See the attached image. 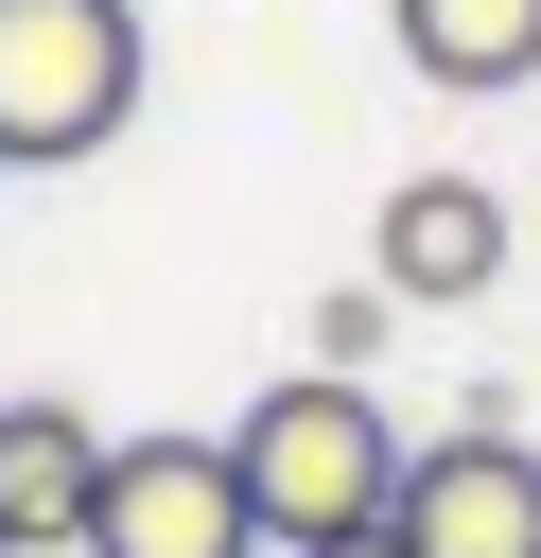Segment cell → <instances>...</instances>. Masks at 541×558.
<instances>
[{
	"label": "cell",
	"instance_id": "10",
	"mask_svg": "<svg viewBox=\"0 0 541 558\" xmlns=\"http://www.w3.org/2000/svg\"><path fill=\"white\" fill-rule=\"evenodd\" d=\"M0 558H17V541H0Z\"/></svg>",
	"mask_w": 541,
	"mask_h": 558
},
{
	"label": "cell",
	"instance_id": "2",
	"mask_svg": "<svg viewBox=\"0 0 541 558\" xmlns=\"http://www.w3.org/2000/svg\"><path fill=\"white\" fill-rule=\"evenodd\" d=\"M140 122V0H0V174L105 157Z\"/></svg>",
	"mask_w": 541,
	"mask_h": 558
},
{
	"label": "cell",
	"instance_id": "3",
	"mask_svg": "<svg viewBox=\"0 0 541 558\" xmlns=\"http://www.w3.org/2000/svg\"><path fill=\"white\" fill-rule=\"evenodd\" d=\"M384 541H401V558H541V436H506V418L471 401L454 436L401 453Z\"/></svg>",
	"mask_w": 541,
	"mask_h": 558
},
{
	"label": "cell",
	"instance_id": "8",
	"mask_svg": "<svg viewBox=\"0 0 541 558\" xmlns=\"http://www.w3.org/2000/svg\"><path fill=\"white\" fill-rule=\"evenodd\" d=\"M384 331H401V296H384V279L314 296V366H349V384H366V349H384Z\"/></svg>",
	"mask_w": 541,
	"mask_h": 558
},
{
	"label": "cell",
	"instance_id": "9",
	"mask_svg": "<svg viewBox=\"0 0 541 558\" xmlns=\"http://www.w3.org/2000/svg\"><path fill=\"white\" fill-rule=\"evenodd\" d=\"M314 558H401V541H384V523H366V541H314Z\"/></svg>",
	"mask_w": 541,
	"mask_h": 558
},
{
	"label": "cell",
	"instance_id": "1",
	"mask_svg": "<svg viewBox=\"0 0 541 558\" xmlns=\"http://www.w3.org/2000/svg\"><path fill=\"white\" fill-rule=\"evenodd\" d=\"M401 418H384V384H349V366H279L244 418H227V471H244V523H262V558H314V541H366L384 523V488H401Z\"/></svg>",
	"mask_w": 541,
	"mask_h": 558
},
{
	"label": "cell",
	"instance_id": "7",
	"mask_svg": "<svg viewBox=\"0 0 541 558\" xmlns=\"http://www.w3.org/2000/svg\"><path fill=\"white\" fill-rule=\"evenodd\" d=\"M384 35H401V70L454 87V105L541 87V0H384Z\"/></svg>",
	"mask_w": 541,
	"mask_h": 558
},
{
	"label": "cell",
	"instance_id": "6",
	"mask_svg": "<svg viewBox=\"0 0 541 558\" xmlns=\"http://www.w3.org/2000/svg\"><path fill=\"white\" fill-rule=\"evenodd\" d=\"M87 488H105V418L0 401V541L17 558H87Z\"/></svg>",
	"mask_w": 541,
	"mask_h": 558
},
{
	"label": "cell",
	"instance_id": "5",
	"mask_svg": "<svg viewBox=\"0 0 541 558\" xmlns=\"http://www.w3.org/2000/svg\"><path fill=\"white\" fill-rule=\"evenodd\" d=\"M366 279H384L401 314L489 296V279H506V192H489V174H401L384 227H366Z\"/></svg>",
	"mask_w": 541,
	"mask_h": 558
},
{
	"label": "cell",
	"instance_id": "4",
	"mask_svg": "<svg viewBox=\"0 0 541 558\" xmlns=\"http://www.w3.org/2000/svg\"><path fill=\"white\" fill-rule=\"evenodd\" d=\"M87 558H262L227 436H105V488H87Z\"/></svg>",
	"mask_w": 541,
	"mask_h": 558
}]
</instances>
